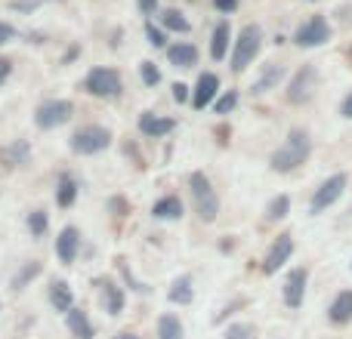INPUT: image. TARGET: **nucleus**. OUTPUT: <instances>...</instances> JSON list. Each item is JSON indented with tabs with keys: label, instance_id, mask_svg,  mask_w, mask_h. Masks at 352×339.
I'll return each instance as SVG.
<instances>
[{
	"label": "nucleus",
	"instance_id": "1",
	"mask_svg": "<svg viewBox=\"0 0 352 339\" xmlns=\"http://www.w3.org/2000/svg\"><path fill=\"white\" fill-rule=\"evenodd\" d=\"M309 154H312V136L306 133V130H291V133L285 136V142L272 152L269 167H272L275 173H291V170L303 167L306 161H309Z\"/></svg>",
	"mask_w": 352,
	"mask_h": 339
},
{
	"label": "nucleus",
	"instance_id": "2",
	"mask_svg": "<svg viewBox=\"0 0 352 339\" xmlns=\"http://www.w3.org/2000/svg\"><path fill=\"white\" fill-rule=\"evenodd\" d=\"M188 194H192V210L201 222H217L219 216V194L213 188V182L207 179V173L195 170L188 173Z\"/></svg>",
	"mask_w": 352,
	"mask_h": 339
},
{
	"label": "nucleus",
	"instance_id": "3",
	"mask_svg": "<svg viewBox=\"0 0 352 339\" xmlns=\"http://www.w3.org/2000/svg\"><path fill=\"white\" fill-rule=\"evenodd\" d=\"M263 49V28L260 25H244L238 40L232 43V71L241 74L244 68L254 65V59Z\"/></svg>",
	"mask_w": 352,
	"mask_h": 339
},
{
	"label": "nucleus",
	"instance_id": "4",
	"mask_svg": "<svg viewBox=\"0 0 352 339\" xmlns=\"http://www.w3.org/2000/svg\"><path fill=\"white\" fill-rule=\"evenodd\" d=\"M111 142H115V136H111L109 127H102V124H87V127L74 130L72 152L74 154H84V158H93V154L109 152Z\"/></svg>",
	"mask_w": 352,
	"mask_h": 339
},
{
	"label": "nucleus",
	"instance_id": "5",
	"mask_svg": "<svg viewBox=\"0 0 352 339\" xmlns=\"http://www.w3.org/2000/svg\"><path fill=\"white\" fill-rule=\"evenodd\" d=\"M84 90L96 99H121L124 93V78L118 68H109V65H96L87 71L84 78Z\"/></svg>",
	"mask_w": 352,
	"mask_h": 339
},
{
	"label": "nucleus",
	"instance_id": "6",
	"mask_svg": "<svg viewBox=\"0 0 352 339\" xmlns=\"http://www.w3.org/2000/svg\"><path fill=\"white\" fill-rule=\"evenodd\" d=\"M74 117V105L68 99H47L37 105L34 111V127L37 130H59Z\"/></svg>",
	"mask_w": 352,
	"mask_h": 339
},
{
	"label": "nucleus",
	"instance_id": "7",
	"mask_svg": "<svg viewBox=\"0 0 352 339\" xmlns=\"http://www.w3.org/2000/svg\"><path fill=\"white\" fill-rule=\"evenodd\" d=\"M316 90H318V71H316V65H303L291 78V84H287L285 99L291 105H306V102H312Z\"/></svg>",
	"mask_w": 352,
	"mask_h": 339
},
{
	"label": "nucleus",
	"instance_id": "8",
	"mask_svg": "<svg viewBox=\"0 0 352 339\" xmlns=\"http://www.w3.org/2000/svg\"><path fill=\"white\" fill-rule=\"evenodd\" d=\"M346 182H349L346 173H334L331 179H324L322 185L316 188L312 200H309V213H312V216H318V213H324L328 207H334L337 200H340V194L346 191Z\"/></svg>",
	"mask_w": 352,
	"mask_h": 339
},
{
	"label": "nucleus",
	"instance_id": "9",
	"mask_svg": "<svg viewBox=\"0 0 352 339\" xmlns=\"http://www.w3.org/2000/svg\"><path fill=\"white\" fill-rule=\"evenodd\" d=\"M331 40V25L324 16H312L294 31V43L303 49H312V47H322V43Z\"/></svg>",
	"mask_w": 352,
	"mask_h": 339
},
{
	"label": "nucleus",
	"instance_id": "10",
	"mask_svg": "<svg viewBox=\"0 0 352 339\" xmlns=\"http://www.w3.org/2000/svg\"><path fill=\"white\" fill-rule=\"evenodd\" d=\"M294 250H297V244H294V235H287V231H285V235H278L272 244H269L266 256H263V274L281 272V268L291 262Z\"/></svg>",
	"mask_w": 352,
	"mask_h": 339
},
{
	"label": "nucleus",
	"instance_id": "11",
	"mask_svg": "<svg viewBox=\"0 0 352 339\" xmlns=\"http://www.w3.org/2000/svg\"><path fill=\"white\" fill-rule=\"evenodd\" d=\"M96 290H99V303H102V312L111 318L124 315L127 309V293L118 284L115 278H96Z\"/></svg>",
	"mask_w": 352,
	"mask_h": 339
},
{
	"label": "nucleus",
	"instance_id": "12",
	"mask_svg": "<svg viewBox=\"0 0 352 339\" xmlns=\"http://www.w3.org/2000/svg\"><path fill=\"white\" fill-rule=\"evenodd\" d=\"M219 78L213 71H201L198 74V80H195V86H192V105L198 111H204L207 105H213L219 99Z\"/></svg>",
	"mask_w": 352,
	"mask_h": 339
},
{
	"label": "nucleus",
	"instance_id": "13",
	"mask_svg": "<svg viewBox=\"0 0 352 339\" xmlns=\"http://www.w3.org/2000/svg\"><path fill=\"white\" fill-rule=\"evenodd\" d=\"M80 244H84V235H80L78 225H65L56 237V256H59L62 266H72L80 256Z\"/></svg>",
	"mask_w": 352,
	"mask_h": 339
},
{
	"label": "nucleus",
	"instance_id": "14",
	"mask_svg": "<svg viewBox=\"0 0 352 339\" xmlns=\"http://www.w3.org/2000/svg\"><path fill=\"white\" fill-rule=\"evenodd\" d=\"M306 284H309V272L306 268H291V274L285 278V287H281V296H285L287 309H300L303 305Z\"/></svg>",
	"mask_w": 352,
	"mask_h": 339
},
{
	"label": "nucleus",
	"instance_id": "15",
	"mask_svg": "<svg viewBox=\"0 0 352 339\" xmlns=\"http://www.w3.org/2000/svg\"><path fill=\"white\" fill-rule=\"evenodd\" d=\"M136 127H140V133L148 136V139H161V136L173 133L176 121L173 117H164V115H155V111H142L140 121H136Z\"/></svg>",
	"mask_w": 352,
	"mask_h": 339
},
{
	"label": "nucleus",
	"instance_id": "16",
	"mask_svg": "<svg viewBox=\"0 0 352 339\" xmlns=\"http://www.w3.org/2000/svg\"><path fill=\"white\" fill-rule=\"evenodd\" d=\"M0 164H3L6 170L31 164V142L28 139H12L10 145H3V152H0Z\"/></svg>",
	"mask_w": 352,
	"mask_h": 339
},
{
	"label": "nucleus",
	"instance_id": "17",
	"mask_svg": "<svg viewBox=\"0 0 352 339\" xmlns=\"http://www.w3.org/2000/svg\"><path fill=\"white\" fill-rule=\"evenodd\" d=\"M50 305H53L56 312H62V315H68V312L74 309V290L68 281H62V278L50 281Z\"/></svg>",
	"mask_w": 352,
	"mask_h": 339
},
{
	"label": "nucleus",
	"instance_id": "18",
	"mask_svg": "<svg viewBox=\"0 0 352 339\" xmlns=\"http://www.w3.org/2000/svg\"><path fill=\"white\" fill-rule=\"evenodd\" d=\"M281 80H285V65H278V62H269V65L260 71V78L250 84V93H254V96H263V93L275 90Z\"/></svg>",
	"mask_w": 352,
	"mask_h": 339
},
{
	"label": "nucleus",
	"instance_id": "19",
	"mask_svg": "<svg viewBox=\"0 0 352 339\" xmlns=\"http://www.w3.org/2000/svg\"><path fill=\"white\" fill-rule=\"evenodd\" d=\"M167 59H170L173 68H192L198 65V47L188 40H176L167 47Z\"/></svg>",
	"mask_w": 352,
	"mask_h": 339
},
{
	"label": "nucleus",
	"instance_id": "20",
	"mask_svg": "<svg viewBox=\"0 0 352 339\" xmlns=\"http://www.w3.org/2000/svg\"><path fill=\"white\" fill-rule=\"evenodd\" d=\"M182 213H186V207H182V200L176 198V194H164V198H158L152 207V216L158 219V222H176V219H182Z\"/></svg>",
	"mask_w": 352,
	"mask_h": 339
},
{
	"label": "nucleus",
	"instance_id": "21",
	"mask_svg": "<svg viewBox=\"0 0 352 339\" xmlns=\"http://www.w3.org/2000/svg\"><path fill=\"white\" fill-rule=\"evenodd\" d=\"M167 299L173 305H188L195 299V278L192 274H176L167 287Z\"/></svg>",
	"mask_w": 352,
	"mask_h": 339
},
{
	"label": "nucleus",
	"instance_id": "22",
	"mask_svg": "<svg viewBox=\"0 0 352 339\" xmlns=\"http://www.w3.org/2000/svg\"><path fill=\"white\" fill-rule=\"evenodd\" d=\"M65 327H68V336H74V339H93V336H96L93 321L87 318L84 309H78V305H74V309L65 315Z\"/></svg>",
	"mask_w": 352,
	"mask_h": 339
},
{
	"label": "nucleus",
	"instance_id": "23",
	"mask_svg": "<svg viewBox=\"0 0 352 339\" xmlns=\"http://www.w3.org/2000/svg\"><path fill=\"white\" fill-rule=\"evenodd\" d=\"M232 28L229 22H217V28H213L210 34V59L213 62H223L226 56H229V47H232Z\"/></svg>",
	"mask_w": 352,
	"mask_h": 339
},
{
	"label": "nucleus",
	"instance_id": "24",
	"mask_svg": "<svg viewBox=\"0 0 352 339\" xmlns=\"http://www.w3.org/2000/svg\"><path fill=\"white\" fill-rule=\"evenodd\" d=\"M41 272H43V262H41V259H28V262H22V266H19V272L10 278V290H12V293L28 290L31 281H34Z\"/></svg>",
	"mask_w": 352,
	"mask_h": 339
},
{
	"label": "nucleus",
	"instance_id": "25",
	"mask_svg": "<svg viewBox=\"0 0 352 339\" xmlns=\"http://www.w3.org/2000/svg\"><path fill=\"white\" fill-rule=\"evenodd\" d=\"M328 318H331V324H337V327H343V324L352 321V290L337 293L331 309H328Z\"/></svg>",
	"mask_w": 352,
	"mask_h": 339
},
{
	"label": "nucleus",
	"instance_id": "26",
	"mask_svg": "<svg viewBox=\"0 0 352 339\" xmlns=\"http://www.w3.org/2000/svg\"><path fill=\"white\" fill-rule=\"evenodd\" d=\"M78 191H80L78 179H74V176H68V173H62L59 176V185H56V204H59L62 210L74 207V200H78Z\"/></svg>",
	"mask_w": 352,
	"mask_h": 339
},
{
	"label": "nucleus",
	"instance_id": "27",
	"mask_svg": "<svg viewBox=\"0 0 352 339\" xmlns=\"http://www.w3.org/2000/svg\"><path fill=\"white\" fill-rule=\"evenodd\" d=\"M186 330H182V321L173 315V312H164L158 318V339H182Z\"/></svg>",
	"mask_w": 352,
	"mask_h": 339
},
{
	"label": "nucleus",
	"instance_id": "28",
	"mask_svg": "<svg viewBox=\"0 0 352 339\" xmlns=\"http://www.w3.org/2000/svg\"><path fill=\"white\" fill-rule=\"evenodd\" d=\"M161 28L173 31V34H188V31H192V22H188L179 10H164L161 12Z\"/></svg>",
	"mask_w": 352,
	"mask_h": 339
},
{
	"label": "nucleus",
	"instance_id": "29",
	"mask_svg": "<svg viewBox=\"0 0 352 339\" xmlns=\"http://www.w3.org/2000/svg\"><path fill=\"white\" fill-rule=\"evenodd\" d=\"M287 213H291V198H287V194H275L266 207V219L269 222H281Z\"/></svg>",
	"mask_w": 352,
	"mask_h": 339
},
{
	"label": "nucleus",
	"instance_id": "30",
	"mask_svg": "<svg viewBox=\"0 0 352 339\" xmlns=\"http://www.w3.org/2000/svg\"><path fill=\"white\" fill-rule=\"evenodd\" d=\"M47 229H50V213L47 210H31L28 213V231H31V237H43L47 235Z\"/></svg>",
	"mask_w": 352,
	"mask_h": 339
},
{
	"label": "nucleus",
	"instance_id": "31",
	"mask_svg": "<svg viewBox=\"0 0 352 339\" xmlns=\"http://www.w3.org/2000/svg\"><path fill=\"white\" fill-rule=\"evenodd\" d=\"M238 93L235 90H223L219 93V99L217 102H213V111H217V115H232V111H235V105H238Z\"/></svg>",
	"mask_w": 352,
	"mask_h": 339
},
{
	"label": "nucleus",
	"instance_id": "32",
	"mask_svg": "<svg viewBox=\"0 0 352 339\" xmlns=\"http://www.w3.org/2000/svg\"><path fill=\"white\" fill-rule=\"evenodd\" d=\"M140 80H142L146 86H158V84H161L158 65H155V62H142V65H140Z\"/></svg>",
	"mask_w": 352,
	"mask_h": 339
},
{
	"label": "nucleus",
	"instance_id": "33",
	"mask_svg": "<svg viewBox=\"0 0 352 339\" xmlns=\"http://www.w3.org/2000/svg\"><path fill=\"white\" fill-rule=\"evenodd\" d=\"M226 339H256V327L254 324H232L229 330H226Z\"/></svg>",
	"mask_w": 352,
	"mask_h": 339
},
{
	"label": "nucleus",
	"instance_id": "34",
	"mask_svg": "<svg viewBox=\"0 0 352 339\" xmlns=\"http://www.w3.org/2000/svg\"><path fill=\"white\" fill-rule=\"evenodd\" d=\"M146 37L155 49H167V31L158 28V25H146Z\"/></svg>",
	"mask_w": 352,
	"mask_h": 339
},
{
	"label": "nucleus",
	"instance_id": "35",
	"mask_svg": "<svg viewBox=\"0 0 352 339\" xmlns=\"http://www.w3.org/2000/svg\"><path fill=\"white\" fill-rule=\"evenodd\" d=\"M19 37V31H16V25H10V22H0V47H6V43H12Z\"/></svg>",
	"mask_w": 352,
	"mask_h": 339
},
{
	"label": "nucleus",
	"instance_id": "36",
	"mask_svg": "<svg viewBox=\"0 0 352 339\" xmlns=\"http://www.w3.org/2000/svg\"><path fill=\"white\" fill-rule=\"evenodd\" d=\"M170 90H173V99H176V102H192V86H186V84H173Z\"/></svg>",
	"mask_w": 352,
	"mask_h": 339
},
{
	"label": "nucleus",
	"instance_id": "37",
	"mask_svg": "<svg viewBox=\"0 0 352 339\" xmlns=\"http://www.w3.org/2000/svg\"><path fill=\"white\" fill-rule=\"evenodd\" d=\"M127 198H109V210L115 213V216H127Z\"/></svg>",
	"mask_w": 352,
	"mask_h": 339
},
{
	"label": "nucleus",
	"instance_id": "38",
	"mask_svg": "<svg viewBox=\"0 0 352 339\" xmlns=\"http://www.w3.org/2000/svg\"><path fill=\"white\" fill-rule=\"evenodd\" d=\"M10 78H12V62L6 59V56H0V86H3Z\"/></svg>",
	"mask_w": 352,
	"mask_h": 339
},
{
	"label": "nucleus",
	"instance_id": "39",
	"mask_svg": "<svg viewBox=\"0 0 352 339\" xmlns=\"http://www.w3.org/2000/svg\"><path fill=\"white\" fill-rule=\"evenodd\" d=\"M136 6H140L142 16H152V12L158 10V0H136Z\"/></svg>",
	"mask_w": 352,
	"mask_h": 339
},
{
	"label": "nucleus",
	"instance_id": "40",
	"mask_svg": "<svg viewBox=\"0 0 352 339\" xmlns=\"http://www.w3.org/2000/svg\"><path fill=\"white\" fill-rule=\"evenodd\" d=\"M213 6H217L219 12H235L238 0H213Z\"/></svg>",
	"mask_w": 352,
	"mask_h": 339
},
{
	"label": "nucleus",
	"instance_id": "41",
	"mask_svg": "<svg viewBox=\"0 0 352 339\" xmlns=\"http://www.w3.org/2000/svg\"><path fill=\"white\" fill-rule=\"evenodd\" d=\"M340 115L346 117V121H352V90H349V96L343 99V105H340Z\"/></svg>",
	"mask_w": 352,
	"mask_h": 339
},
{
	"label": "nucleus",
	"instance_id": "42",
	"mask_svg": "<svg viewBox=\"0 0 352 339\" xmlns=\"http://www.w3.org/2000/svg\"><path fill=\"white\" fill-rule=\"evenodd\" d=\"M115 339H142V336H136V334H133V330H124V334H118Z\"/></svg>",
	"mask_w": 352,
	"mask_h": 339
}]
</instances>
